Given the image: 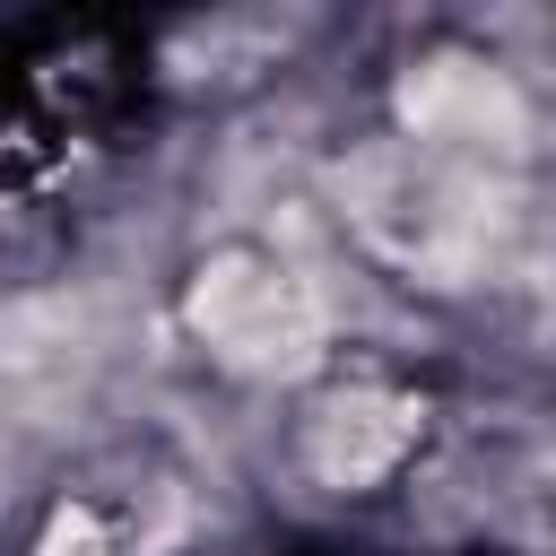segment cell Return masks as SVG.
Instances as JSON below:
<instances>
[{
    "instance_id": "6da1fadb",
    "label": "cell",
    "mask_w": 556,
    "mask_h": 556,
    "mask_svg": "<svg viewBox=\"0 0 556 556\" xmlns=\"http://www.w3.org/2000/svg\"><path fill=\"white\" fill-rule=\"evenodd\" d=\"M182 330L235 382H295L330 356V287L278 243H217L182 278Z\"/></svg>"
},
{
    "instance_id": "7a4b0ae2",
    "label": "cell",
    "mask_w": 556,
    "mask_h": 556,
    "mask_svg": "<svg viewBox=\"0 0 556 556\" xmlns=\"http://www.w3.org/2000/svg\"><path fill=\"white\" fill-rule=\"evenodd\" d=\"M400 139L426 148V156H460V165H486V156H513L521 130H530V96L478 61V52H426L408 61L400 78Z\"/></svg>"
},
{
    "instance_id": "3957f363",
    "label": "cell",
    "mask_w": 556,
    "mask_h": 556,
    "mask_svg": "<svg viewBox=\"0 0 556 556\" xmlns=\"http://www.w3.org/2000/svg\"><path fill=\"white\" fill-rule=\"evenodd\" d=\"M417 443H426V400L400 391V382H374V374L330 382V391L304 408V434H295L304 478L330 486V495H374V486H391Z\"/></svg>"
},
{
    "instance_id": "277c9868",
    "label": "cell",
    "mask_w": 556,
    "mask_h": 556,
    "mask_svg": "<svg viewBox=\"0 0 556 556\" xmlns=\"http://www.w3.org/2000/svg\"><path fill=\"white\" fill-rule=\"evenodd\" d=\"M35 556H122V539H113V521H104L96 504H52Z\"/></svg>"
}]
</instances>
